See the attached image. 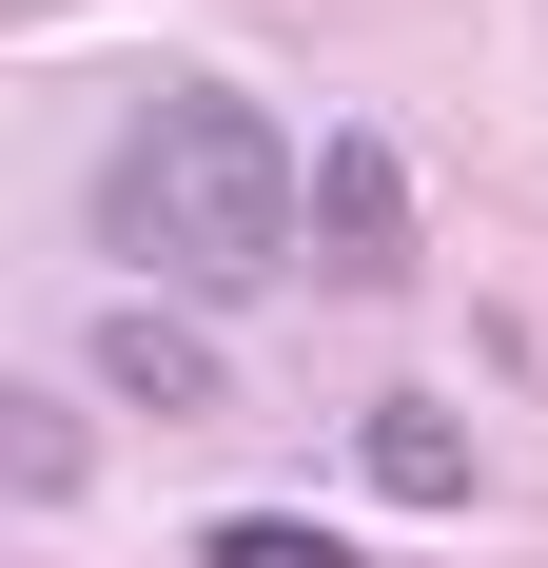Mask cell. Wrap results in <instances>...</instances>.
Instances as JSON below:
<instances>
[{"label": "cell", "mask_w": 548, "mask_h": 568, "mask_svg": "<svg viewBox=\"0 0 548 568\" xmlns=\"http://www.w3.org/2000/svg\"><path fill=\"white\" fill-rule=\"evenodd\" d=\"M99 393H138V412H216V334L138 294V314H99Z\"/></svg>", "instance_id": "3957f363"}, {"label": "cell", "mask_w": 548, "mask_h": 568, "mask_svg": "<svg viewBox=\"0 0 548 568\" xmlns=\"http://www.w3.org/2000/svg\"><path fill=\"white\" fill-rule=\"evenodd\" d=\"M99 255H138L158 294H255L274 255H314V176H294V138L255 99L176 79V99H138L99 138Z\"/></svg>", "instance_id": "6da1fadb"}, {"label": "cell", "mask_w": 548, "mask_h": 568, "mask_svg": "<svg viewBox=\"0 0 548 568\" xmlns=\"http://www.w3.org/2000/svg\"><path fill=\"white\" fill-rule=\"evenodd\" d=\"M353 470H373L392 510H450V490H470V432H450V412H373V432H353Z\"/></svg>", "instance_id": "277c9868"}, {"label": "cell", "mask_w": 548, "mask_h": 568, "mask_svg": "<svg viewBox=\"0 0 548 568\" xmlns=\"http://www.w3.org/2000/svg\"><path fill=\"white\" fill-rule=\"evenodd\" d=\"M196 568H353V549L294 529V510H235V529H196Z\"/></svg>", "instance_id": "5b68a950"}, {"label": "cell", "mask_w": 548, "mask_h": 568, "mask_svg": "<svg viewBox=\"0 0 548 568\" xmlns=\"http://www.w3.org/2000/svg\"><path fill=\"white\" fill-rule=\"evenodd\" d=\"M314 275H412V158H392V138H333L314 158Z\"/></svg>", "instance_id": "7a4b0ae2"}]
</instances>
